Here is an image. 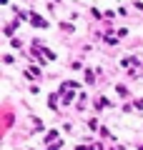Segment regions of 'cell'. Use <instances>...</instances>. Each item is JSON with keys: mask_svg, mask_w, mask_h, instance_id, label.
<instances>
[{"mask_svg": "<svg viewBox=\"0 0 143 150\" xmlns=\"http://www.w3.org/2000/svg\"><path fill=\"white\" fill-rule=\"evenodd\" d=\"M30 23H33V25H38V28H45V25H48L40 15H30Z\"/></svg>", "mask_w": 143, "mask_h": 150, "instance_id": "obj_1", "label": "cell"}, {"mask_svg": "<svg viewBox=\"0 0 143 150\" xmlns=\"http://www.w3.org/2000/svg\"><path fill=\"white\" fill-rule=\"evenodd\" d=\"M141 150H143V145H141Z\"/></svg>", "mask_w": 143, "mask_h": 150, "instance_id": "obj_2", "label": "cell"}]
</instances>
